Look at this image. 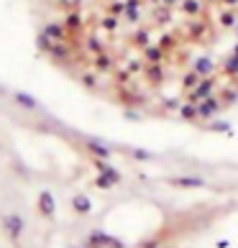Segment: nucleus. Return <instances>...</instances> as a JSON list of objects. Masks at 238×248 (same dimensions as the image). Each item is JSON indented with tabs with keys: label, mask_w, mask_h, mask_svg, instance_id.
Returning a JSON list of instances; mask_svg holds the SVG:
<instances>
[{
	"label": "nucleus",
	"mask_w": 238,
	"mask_h": 248,
	"mask_svg": "<svg viewBox=\"0 0 238 248\" xmlns=\"http://www.w3.org/2000/svg\"><path fill=\"white\" fill-rule=\"evenodd\" d=\"M41 210H44V213H47V215H51L54 213V197L49 195V192H41Z\"/></svg>",
	"instance_id": "f257e3e1"
},
{
	"label": "nucleus",
	"mask_w": 238,
	"mask_h": 248,
	"mask_svg": "<svg viewBox=\"0 0 238 248\" xmlns=\"http://www.w3.org/2000/svg\"><path fill=\"white\" fill-rule=\"evenodd\" d=\"M8 233L11 235L21 233V217H8Z\"/></svg>",
	"instance_id": "f03ea898"
},
{
	"label": "nucleus",
	"mask_w": 238,
	"mask_h": 248,
	"mask_svg": "<svg viewBox=\"0 0 238 248\" xmlns=\"http://www.w3.org/2000/svg\"><path fill=\"white\" fill-rule=\"evenodd\" d=\"M75 207L79 210V213H87V210H90V200L82 197V195H77V197H75Z\"/></svg>",
	"instance_id": "7ed1b4c3"
},
{
	"label": "nucleus",
	"mask_w": 238,
	"mask_h": 248,
	"mask_svg": "<svg viewBox=\"0 0 238 248\" xmlns=\"http://www.w3.org/2000/svg\"><path fill=\"white\" fill-rule=\"evenodd\" d=\"M177 185H182V187H200L203 182L200 179H177Z\"/></svg>",
	"instance_id": "20e7f679"
}]
</instances>
